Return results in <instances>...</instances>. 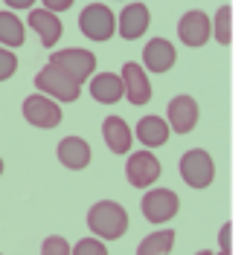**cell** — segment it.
<instances>
[{
	"label": "cell",
	"mask_w": 247,
	"mask_h": 255,
	"mask_svg": "<svg viewBox=\"0 0 247 255\" xmlns=\"http://www.w3.org/2000/svg\"><path fill=\"white\" fill-rule=\"evenodd\" d=\"M87 226L96 238L116 241L128 232V212L114 200H99L87 212Z\"/></svg>",
	"instance_id": "1"
},
{
	"label": "cell",
	"mask_w": 247,
	"mask_h": 255,
	"mask_svg": "<svg viewBox=\"0 0 247 255\" xmlns=\"http://www.w3.org/2000/svg\"><path fill=\"white\" fill-rule=\"evenodd\" d=\"M35 87H38V93L49 96V99H55V102H76L79 96H82V84L79 81H73L70 76H64L58 67H41L38 70V76H35Z\"/></svg>",
	"instance_id": "2"
},
{
	"label": "cell",
	"mask_w": 247,
	"mask_h": 255,
	"mask_svg": "<svg viewBox=\"0 0 247 255\" xmlns=\"http://www.w3.org/2000/svg\"><path fill=\"white\" fill-rule=\"evenodd\" d=\"M49 64L58 67L64 76H70L73 81L82 84V81H87L93 76V70H96V55L84 47H67V49L52 52V55H49Z\"/></svg>",
	"instance_id": "3"
},
{
	"label": "cell",
	"mask_w": 247,
	"mask_h": 255,
	"mask_svg": "<svg viewBox=\"0 0 247 255\" xmlns=\"http://www.w3.org/2000/svg\"><path fill=\"white\" fill-rule=\"evenodd\" d=\"M178 171H181L183 183H186L189 189H207L215 180V162H213V157H210V151L192 148V151H186L181 157Z\"/></svg>",
	"instance_id": "4"
},
{
	"label": "cell",
	"mask_w": 247,
	"mask_h": 255,
	"mask_svg": "<svg viewBox=\"0 0 247 255\" xmlns=\"http://www.w3.org/2000/svg\"><path fill=\"white\" fill-rule=\"evenodd\" d=\"M23 119L32 128H41V130H52L61 122V105L55 99H49L44 93H32L23 99Z\"/></svg>",
	"instance_id": "5"
},
{
	"label": "cell",
	"mask_w": 247,
	"mask_h": 255,
	"mask_svg": "<svg viewBox=\"0 0 247 255\" xmlns=\"http://www.w3.org/2000/svg\"><path fill=\"white\" fill-rule=\"evenodd\" d=\"M79 29L90 41H108L116 32V17L105 3H90V6H84V12L79 15Z\"/></svg>",
	"instance_id": "6"
},
{
	"label": "cell",
	"mask_w": 247,
	"mask_h": 255,
	"mask_svg": "<svg viewBox=\"0 0 247 255\" xmlns=\"http://www.w3.org/2000/svg\"><path fill=\"white\" fill-rule=\"evenodd\" d=\"M178 209H181V200H178V194L172 189H151L140 200V212H143V218L148 223H166L172 221L175 215H178Z\"/></svg>",
	"instance_id": "7"
},
{
	"label": "cell",
	"mask_w": 247,
	"mask_h": 255,
	"mask_svg": "<svg viewBox=\"0 0 247 255\" xmlns=\"http://www.w3.org/2000/svg\"><path fill=\"white\" fill-rule=\"evenodd\" d=\"M178 35H181V41L186 47H204L213 38V20L201 9H189L178 20Z\"/></svg>",
	"instance_id": "8"
},
{
	"label": "cell",
	"mask_w": 247,
	"mask_h": 255,
	"mask_svg": "<svg viewBox=\"0 0 247 255\" xmlns=\"http://www.w3.org/2000/svg\"><path fill=\"white\" fill-rule=\"evenodd\" d=\"M125 174H128V183L134 189H148L160 177V159L151 151H134L125 162Z\"/></svg>",
	"instance_id": "9"
},
{
	"label": "cell",
	"mask_w": 247,
	"mask_h": 255,
	"mask_svg": "<svg viewBox=\"0 0 247 255\" xmlns=\"http://www.w3.org/2000/svg\"><path fill=\"white\" fill-rule=\"evenodd\" d=\"M198 116H201L198 102L186 93L175 96V99L169 102V108H166V122H169V128H172L175 133H189V130H195Z\"/></svg>",
	"instance_id": "10"
},
{
	"label": "cell",
	"mask_w": 247,
	"mask_h": 255,
	"mask_svg": "<svg viewBox=\"0 0 247 255\" xmlns=\"http://www.w3.org/2000/svg\"><path fill=\"white\" fill-rule=\"evenodd\" d=\"M119 76H122V84H125V99L131 105H148V99H151V81H148L146 70L137 61H125Z\"/></svg>",
	"instance_id": "11"
},
{
	"label": "cell",
	"mask_w": 247,
	"mask_h": 255,
	"mask_svg": "<svg viewBox=\"0 0 247 255\" xmlns=\"http://www.w3.org/2000/svg\"><path fill=\"white\" fill-rule=\"evenodd\" d=\"M87 87H90V96L99 105H116L125 96L122 76H116V73H96V76L87 79Z\"/></svg>",
	"instance_id": "12"
},
{
	"label": "cell",
	"mask_w": 247,
	"mask_h": 255,
	"mask_svg": "<svg viewBox=\"0 0 247 255\" xmlns=\"http://www.w3.org/2000/svg\"><path fill=\"white\" fill-rule=\"evenodd\" d=\"M175 58H178V52H175V47L166 38H151L146 44V49H143V67H146L148 73H166V70H172Z\"/></svg>",
	"instance_id": "13"
},
{
	"label": "cell",
	"mask_w": 247,
	"mask_h": 255,
	"mask_svg": "<svg viewBox=\"0 0 247 255\" xmlns=\"http://www.w3.org/2000/svg\"><path fill=\"white\" fill-rule=\"evenodd\" d=\"M55 154H58V162L70 171H82L90 165V145L82 136H64L55 148Z\"/></svg>",
	"instance_id": "14"
},
{
	"label": "cell",
	"mask_w": 247,
	"mask_h": 255,
	"mask_svg": "<svg viewBox=\"0 0 247 255\" xmlns=\"http://www.w3.org/2000/svg\"><path fill=\"white\" fill-rule=\"evenodd\" d=\"M148 23H151V12L146 6L143 3H128L122 9V15H119V35L125 41H137V38L146 35Z\"/></svg>",
	"instance_id": "15"
},
{
	"label": "cell",
	"mask_w": 247,
	"mask_h": 255,
	"mask_svg": "<svg viewBox=\"0 0 247 255\" xmlns=\"http://www.w3.org/2000/svg\"><path fill=\"white\" fill-rule=\"evenodd\" d=\"M26 23H29V29L38 32L41 44L47 49L58 44V38H61V20H58L55 12H49V9H32L29 17H26Z\"/></svg>",
	"instance_id": "16"
},
{
	"label": "cell",
	"mask_w": 247,
	"mask_h": 255,
	"mask_svg": "<svg viewBox=\"0 0 247 255\" xmlns=\"http://www.w3.org/2000/svg\"><path fill=\"white\" fill-rule=\"evenodd\" d=\"M102 136H105V145L114 151V154H128L131 151V142H134V133L128 122L122 116H108L102 122Z\"/></svg>",
	"instance_id": "17"
},
{
	"label": "cell",
	"mask_w": 247,
	"mask_h": 255,
	"mask_svg": "<svg viewBox=\"0 0 247 255\" xmlns=\"http://www.w3.org/2000/svg\"><path fill=\"white\" fill-rule=\"evenodd\" d=\"M169 133H172V128L166 119L160 116H143L140 122H137V130H134V136L143 142V148H160V145L169 142Z\"/></svg>",
	"instance_id": "18"
},
{
	"label": "cell",
	"mask_w": 247,
	"mask_h": 255,
	"mask_svg": "<svg viewBox=\"0 0 247 255\" xmlns=\"http://www.w3.org/2000/svg\"><path fill=\"white\" fill-rule=\"evenodd\" d=\"M26 35H23V20L15 12H0V44L9 49L23 47Z\"/></svg>",
	"instance_id": "19"
},
{
	"label": "cell",
	"mask_w": 247,
	"mask_h": 255,
	"mask_svg": "<svg viewBox=\"0 0 247 255\" xmlns=\"http://www.w3.org/2000/svg\"><path fill=\"white\" fill-rule=\"evenodd\" d=\"M175 247V232L172 229H160V232H151L140 241L137 255H169Z\"/></svg>",
	"instance_id": "20"
},
{
	"label": "cell",
	"mask_w": 247,
	"mask_h": 255,
	"mask_svg": "<svg viewBox=\"0 0 247 255\" xmlns=\"http://www.w3.org/2000/svg\"><path fill=\"white\" fill-rule=\"evenodd\" d=\"M213 38L218 41V44H230L233 41V9L230 6H221L218 12H215L213 17Z\"/></svg>",
	"instance_id": "21"
},
{
	"label": "cell",
	"mask_w": 247,
	"mask_h": 255,
	"mask_svg": "<svg viewBox=\"0 0 247 255\" xmlns=\"http://www.w3.org/2000/svg\"><path fill=\"white\" fill-rule=\"evenodd\" d=\"M70 255H108V247L102 244V238H82L76 241V247L70 250Z\"/></svg>",
	"instance_id": "22"
},
{
	"label": "cell",
	"mask_w": 247,
	"mask_h": 255,
	"mask_svg": "<svg viewBox=\"0 0 247 255\" xmlns=\"http://www.w3.org/2000/svg\"><path fill=\"white\" fill-rule=\"evenodd\" d=\"M15 70H17V55L9 47H3V44H0V81L12 79V76H15Z\"/></svg>",
	"instance_id": "23"
},
{
	"label": "cell",
	"mask_w": 247,
	"mask_h": 255,
	"mask_svg": "<svg viewBox=\"0 0 247 255\" xmlns=\"http://www.w3.org/2000/svg\"><path fill=\"white\" fill-rule=\"evenodd\" d=\"M41 255H70V244L61 235H49L41 244Z\"/></svg>",
	"instance_id": "24"
},
{
	"label": "cell",
	"mask_w": 247,
	"mask_h": 255,
	"mask_svg": "<svg viewBox=\"0 0 247 255\" xmlns=\"http://www.w3.org/2000/svg\"><path fill=\"white\" fill-rule=\"evenodd\" d=\"M218 241H221V250H230L233 253V223H224V226H221Z\"/></svg>",
	"instance_id": "25"
},
{
	"label": "cell",
	"mask_w": 247,
	"mask_h": 255,
	"mask_svg": "<svg viewBox=\"0 0 247 255\" xmlns=\"http://www.w3.org/2000/svg\"><path fill=\"white\" fill-rule=\"evenodd\" d=\"M70 6H73V0H44V9H49V12H64Z\"/></svg>",
	"instance_id": "26"
},
{
	"label": "cell",
	"mask_w": 247,
	"mask_h": 255,
	"mask_svg": "<svg viewBox=\"0 0 247 255\" xmlns=\"http://www.w3.org/2000/svg\"><path fill=\"white\" fill-rule=\"evenodd\" d=\"M3 3H6L9 9H29L35 0H3Z\"/></svg>",
	"instance_id": "27"
},
{
	"label": "cell",
	"mask_w": 247,
	"mask_h": 255,
	"mask_svg": "<svg viewBox=\"0 0 247 255\" xmlns=\"http://www.w3.org/2000/svg\"><path fill=\"white\" fill-rule=\"evenodd\" d=\"M215 255H233L230 250H221V253H215Z\"/></svg>",
	"instance_id": "28"
},
{
	"label": "cell",
	"mask_w": 247,
	"mask_h": 255,
	"mask_svg": "<svg viewBox=\"0 0 247 255\" xmlns=\"http://www.w3.org/2000/svg\"><path fill=\"white\" fill-rule=\"evenodd\" d=\"M195 255H213V253H210V250H201V253H195Z\"/></svg>",
	"instance_id": "29"
},
{
	"label": "cell",
	"mask_w": 247,
	"mask_h": 255,
	"mask_svg": "<svg viewBox=\"0 0 247 255\" xmlns=\"http://www.w3.org/2000/svg\"><path fill=\"white\" fill-rule=\"evenodd\" d=\"M0 174H3V157H0Z\"/></svg>",
	"instance_id": "30"
}]
</instances>
